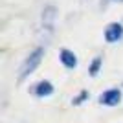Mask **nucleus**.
Masks as SVG:
<instances>
[{
    "instance_id": "nucleus-1",
    "label": "nucleus",
    "mask_w": 123,
    "mask_h": 123,
    "mask_svg": "<svg viewBox=\"0 0 123 123\" xmlns=\"http://www.w3.org/2000/svg\"><path fill=\"white\" fill-rule=\"evenodd\" d=\"M42 57H44V48H42V46L35 48V50L31 51L30 55L26 57V59H24V62H22V66H20V74H18V79H20V81L28 79V77H30L31 74L35 72L37 68L41 66Z\"/></svg>"
},
{
    "instance_id": "nucleus-2",
    "label": "nucleus",
    "mask_w": 123,
    "mask_h": 123,
    "mask_svg": "<svg viewBox=\"0 0 123 123\" xmlns=\"http://www.w3.org/2000/svg\"><path fill=\"white\" fill-rule=\"evenodd\" d=\"M55 22H57V7L55 6H46L42 9V18H41V28H42V35L44 39H50L53 30H55Z\"/></svg>"
},
{
    "instance_id": "nucleus-3",
    "label": "nucleus",
    "mask_w": 123,
    "mask_h": 123,
    "mask_svg": "<svg viewBox=\"0 0 123 123\" xmlns=\"http://www.w3.org/2000/svg\"><path fill=\"white\" fill-rule=\"evenodd\" d=\"M103 37H105V41H107L108 44L119 42L123 39V24L121 22H110V24H107Z\"/></svg>"
},
{
    "instance_id": "nucleus-4",
    "label": "nucleus",
    "mask_w": 123,
    "mask_h": 123,
    "mask_svg": "<svg viewBox=\"0 0 123 123\" xmlns=\"http://www.w3.org/2000/svg\"><path fill=\"white\" fill-rule=\"evenodd\" d=\"M99 103L105 107H118L121 103V90L119 88H108L99 96Z\"/></svg>"
},
{
    "instance_id": "nucleus-5",
    "label": "nucleus",
    "mask_w": 123,
    "mask_h": 123,
    "mask_svg": "<svg viewBox=\"0 0 123 123\" xmlns=\"http://www.w3.org/2000/svg\"><path fill=\"white\" fill-rule=\"evenodd\" d=\"M59 61H61V64H62L64 68H68V70H74V68H77V55L74 53L72 50L62 48V50L59 51Z\"/></svg>"
},
{
    "instance_id": "nucleus-6",
    "label": "nucleus",
    "mask_w": 123,
    "mask_h": 123,
    "mask_svg": "<svg viewBox=\"0 0 123 123\" xmlns=\"http://www.w3.org/2000/svg\"><path fill=\"white\" fill-rule=\"evenodd\" d=\"M31 92L37 98H50L51 94H53V85L50 81H39L35 86L31 88Z\"/></svg>"
},
{
    "instance_id": "nucleus-7",
    "label": "nucleus",
    "mask_w": 123,
    "mask_h": 123,
    "mask_svg": "<svg viewBox=\"0 0 123 123\" xmlns=\"http://www.w3.org/2000/svg\"><path fill=\"white\" fill-rule=\"evenodd\" d=\"M101 68H103V57H94L92 62H90V66H88V74L92 77H96L99 72H101Z\"/></svg>"
},
{
    "instance_id": "nucleus-8",
    "label": "nucleus",
    "mask_w": 123,
    "mask_h": 123,
    "mask_svg": "<svg viewBox=\"0 0 123 123\" xmlns=\"http://www.w3.org/2000/svg\"><path fill=\"white\" fill-rule=\"evenodd\" d=\"M86 99H88V92H86V90H83V92H79L75 98L72 99V103H74V105H81V103H85Z\"/></svg>"
},
{
    "instance_id": "nucleus-9",
    "label": "nucleus",
    "mask_w": 123,
    "mask_h": 123,
    "mask_svg": "<svg viewBox=\"0 0 123 123\" xmlns=\"http://www.w3.org/2000/svg\"><path fill=\"white\" fill-rule=\"evenodd\" d=\"M107 2H123V0H107Z\"/></svg>"
}]
</instances>
